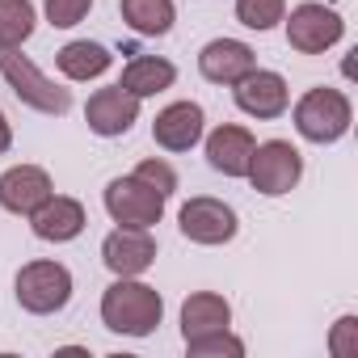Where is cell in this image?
Returning <instances> with one entry per match:
<instances>
[{"mask_svg": "<svg viewBox=\"0 0 358 358\" xmlns=\"http://www.w3.org/2000/svg\"><path fill=\"white\" fill-rule=\"evenodd\" d=\"M13 148V127H9V118H5V110H0V156H5Z\"/></svg>", "mask_w": 358, "mask_h": 358, "instance_id": "cell-27", "label": "cell"}, {"mask_svg": "<svg viewBox=\"0 0 358 358\" xmlns=\"http://www.w3.org/2000/svg\"><path fill=\"white\" fill-rule=\"evenodd\" d=\"M249 186L266 199H282L299 186L303 177V152L291 143V139H266L253 148V160H249Z\"/></svg>", "mask_w": 358, "mask_h": 358, "instance_id": "cell-6", "label": "cell"}, {"mask_svg": "<svg viewBox=\"0 0 358 358\" xmlns=\"http://www.w3.org/2000/svg\"><path fill=\"white\" fill-rule=\"evenodd\" d=\"M30 232L47 245H68L85 232L89 215H85V203L80 199H68V194H51L47 203H38L30 215Z\"/></svg>", "mask_w": 358, "mask_h": 358, "instance_id": "cell-13", "label": "cell"}, {"mask_svg": "<svg viewBox=\"0 0 358 358\" xmlns=\"http://www.w3.org/2000/svg\"><path fill=\"white\" fill-rule=\"evenodd\" d=\"M51 194H55V186H51V173L43 164H13L0 173V207L9 215H30Z\"/></svg>", "mask_w": 358, "mask_h": 358, "instance_id": "cell-15", "label": "cell"}, {"mask_svg": "<svg viewBox=\"0 0 358 358\" xmlns=\"http://www.w3.org/2000/svg\"><path fill=\"white\" fill-rule=\"evenodd\" d=\"M139 97L135 93H127L122 85H106V89H97L89 101H85V122H89V131L93 135H101V139H118V135H127L135 122H139Z\"/></svg>", "mask_w": 358, "mask_h": 358, "instance_id": "cell-11", "label": "cell"}, {"mask_svg": "<svg viewBox=\"0 0 358 358\" xmlns=\"http://www.w3.org/2000/svg\"><path fill=\"white\" fill-rule=\"evenodd\" d=\"M101 262L114 278H139L156 266V236L152 228H114L101 241Z\"/></svg>", "mask_w": 358, "mask_h": 358, "instance_id": "cell-10", "label": "cell"}, {"mask_svg": "<svg viewBox=\"0 0 358 358\" xmlns=\"http://www.w3.org/2000/svg\"><path fill=\"white\" fill-rule=\"evenodd\" d=\"M34 26H38L34 0H0V47H22V43H30Z\"/></svg>", "mask_w": 358, "mask_h": 358, "instance_id": "cell-21", "label": "cell"}, {"mask_svg": "<svg viewBox=\"0 0 358 358\" xmlns=\"http://www.w3.org/2000/svg\"><path fill=\"white\" fill-rule=\"evenodd\" d=\"M101 203H106V215L118 228H156L164 220V203L169 199L160 190H152L143 177L127 173V177H110L106 182Z\"/></svg>", "mask_w": 358, "mask_h": 358, "instance_id": "cell-5", "label": "cell"}, {"mask_svg": "<svg viewBox=\"0 0 358 358\" xmlns=\"http://www.w3.org/2000/svg\"><path fill=\"white\" fill-rule=\"evenodd\" d=\"M232 329V303L220 291H194L182 303V341L203 337V333H220Z\"/></svg>", "mask_w": 358, "mask_h": 358, "instance_id": "cell-17", "label": "cell"}, {"mask_svg": "<svg viewBox=\"0 0 358 358\" xmlns=\"http://www.w3.org/2000/svg\"><path fill=\"white\" fill-rule=\"evenodd\" d=\"M253 131L241 127V122H220L211 135H203V152H207V164L224 177H245L249 173V160H253Z\"/></svg>", "mask_w": 358, "mask_h": 358, "instance_id": "cell-14", "label": "cell"}, {"mask_svg": "<svg viewBox=\"0 0 358 358\" xmlns=\"http://www.w3.org/2000/svg\"><path fill=\"white\" fill-rule=\"evenodd\" d=\"M135 177H143V182H148L152 190H160L164 199H173V194H177V169H173L169 160H160V156L139 160V164H135Z\"/></svg>", "mask_w": 358, "mask_h": 358, "instance_id": "cell-24", "label": "cell"}, {"mask_svg": "<svg viewBox=\"0 0 358 358\" xmlns=\"http://www.w3.org/2000/svg\"><path fill=\"white\" fill-rule=\"evenodd\" d=\"M282 26H287L291 51H299V55H324V51H333L345 38L341 13L329 9V5H320V0H303V5H295L282 17Z\"/></svg>", "mask_w": 358, "mask_h": 358, "instance_id": "cell-7", "label": "cell"}, {"mask_svg": "<svg viewBox=\"0 0 358 358\" xmlns=\"http://www.w3.org/2000/svg\"><path fill=\"white\" fill-rule=\"evenodd\" d=\"M118 85H122L127 93H135L139 101H148V97H156V93H164V89L177 85V64L164 59V55H135V59L122 68Z\"/></svg>", "mask_w": 358, "mask_h": 358, "instance_id": "cell-18", "label": "cell"}, {"mask_svg": "<svg viewBox=\"0 0 358 358\" xmlns=\"http://www.w3.org/2000/svg\"><path fill=\"white\" fill-rule=\"evenodd\" d=\"M164 320V299L139 278H114L101 291V324L118 337H152Z\"/></svg>", "mask_w": 358, "mask_h": 358, "instance_id": "cell-1", "label": "cell"}, {"mask_svg": "<svg viewBox=\"0 0 358 358\" xmlns=\"http://www.w3.org/2000/svg\"><path fill=\"white\" fill-rule=\"evenodd\" d=\"M253 68H257V55H253V47L241 43V38H211V43L199 51V72H203L207 85L232 89V85H236L241 76H249Z\"/></svg>", "mask_w": 358, "mask_h": 358, "instance_id": "cell-16", "label": "cell"}, {"mask_svg": "<svg viewBox=\"0 0 358 358\" xmlns=\"http://www.w3.org/2000/svg\"><path fill=\"white\" fill-rule=\"evenodd\" d=\"M282 17H287V0H236V22H241L245 30L266 34V30H274Z\"/></svg>", "mask_w": 358, "mask_h": 358, "instance_id": "cell-22", "label": "cell"}, {"mask_svg": "<svg viewBox=\"0 0 358 358\" xmlns=\"http://www.w3.org/2000/svg\"><path fill=\"white\" fill-rule=\"evenodd\" d=\"M186 350H190V358H245V341H241L232 329L190 337V341H186Z\"/></svg>", "mask_w": 358, "mask_h": 358, "instance_id": "cell-23", "label": "cell"}, {"mask_svg": "<svg viewBox=\"0 0 358 358\" xmlns=\"http://www.w3.org/2000/svg\"><path fill=\"white\" fill-rule=\"evenodd\" d=\"M110 64H114L110 47H101V43H89V38L64 43V47L55 51V68H59L68 80H76V85L106 76V72H110Z\"/></svg>", "mask_w": 358, "mask_h": 358, "instance_id": "cell-19", "label": "cell"}, {"mask_svg": "<svg viewBox=\"0 0 358 358\" xmlns=\"http://www.w3.org/2000/svg\"><path fill=\"white\" fill-rule=\"evenodd\" d=\"M295 131H299V139H308V143H337V139H345L350 135V122H354V106H350V97L341 93V89H333V85H316V89H308L299 101H295Z\"/></svg>", "mask_w": 358, "mask_h": 358, "instance_id": "cell-3", "label": "cell"}, {"mask_svg": "<svg viewBox=\"0 0 358 358\" xmlns=\"http://www.w3.org/2000/svg\"><path fill=\"white\" fill-rule=\"evenodd\" d=\"M13 295L30 316H55L72 303V270L64 262H26L13 278Z\"/></svg>", "mask_w": 358, "mask_h": 358, "instance_id": "cell-4", "label": "cell"}, {"mask_svg": "<svg viewBox=\"0 0 358 358\" xmlns=\"http://www.w3.org/2000/svg\"><path fill=\"white\" fill-rule=\"evenodd\" d=\"M203 135H207V114L199 101H169L152 122V139L164 152H190L203 143Z\"/></svg>", "mask_w": 358, "mask_h": 358, "instance_id": "cell-12", "label": "cell"}, {"mask_svg": "<svg viewBox=\"0 0 358 358\" xmlns=\"http://www.w3.org/2000/svg\"><path fill=\"white\" fill-rule=\"evenodd\" d=\"M89 9H93V0H43V13H47V22H51L55 30L80 26V22L89 17Z\"/></svg>", "mask_w": 358, "mask_h": 358, "instance_id": "cell-25", "label": "cell"}, {"mask_svg": "<svg viewBox=\"0 0 358 358\" xmlns=\"http://www.w3.org/2000/svg\"><path fill=\"white\" fill-rule=\"evenodd\" d=\"M232 97H236V110L257 118V122L282 118L291 106V89H287L282 72H270V68H253L249 76H241L232 85Z\"/></svg>", "mask_w": 358, "mask_h": 358, "instance_id": "cell-9", "label": "cell"}, {"mask_svg": "<svg viewBox=\"0 0 358 358\" xmlns=\"http://www.w3.org/2000/svg\"><path fill=\"white\" fill-rule=\"evenodd\" d=\"M0 76L13 89V97L47 118H64L72 110V93L64 85H55L30 55H22V47H0Z\"/></svg>", "mask_w": 358, "mask_h": 358, "instance_id": "cell-2", "label": "cell"}, {"mask_svg": "<svg viewBox=\"0 0 358 358\" xmlns=\"http://www.w3.org/2000/svg\"><path fill=\"white\" fill-rule=\"evenodd\" d=\"M118 13H122L127 30L139 38H164L177 22L173 0H118Z\"/></svg>", "mask_w": 358, "mask_h": 358, "instance_id": "cell-20", "label": "cell"}, {"mask_svg": "<svg viewBox=\"0 0 358 358\" xmlns=\"http://www.w3.org/2000/svg\"><path fill=\"white\" fill-rule=\"evenodd\" d=\"M177 228L190 245H203V249H215V245H228L236 241L241 232V220L236 211L224 203V199H211V194H194L182 211H177Z\"/></svg>", "mask_w": 358, "mask_h": 358, "instance_id": "cell-8", "label": "cell"}, {"mask_svg": "<svg viewBox=\"0 0 358 358\" xmlns=\"http://www.w3.org/2000/svg\"><path fill=\"white\" fill-rule=\"evenodd\" d=\"M329 354H333V358H358V316H354V312H345V316L333 324V333H329Z\"/></svg>", "mask_w": 358, "mask_h": 358, "instance_id": "cell-26", "label": "cell"}]
</instances>
